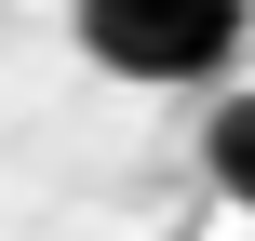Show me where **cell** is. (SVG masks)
I'll use <instances>...</instances> for the list:
<instances>
[{"mask_svg":"<svg viewBox=\"0 0 255 241\" xmlns=\"http://www.w3.org/2000/svg\"><path fill=\"white\" fill-rule=\"evenodd\" d=\"M67 13H81V54L121 80H215L255 27V0H67Z\"/></svg>","mask_w":255,"mask_h":241,"instance_id":"cell-1","label":"cell"},{"mask_svg":"<svg viewBox=\"0 0 255 241\" xmlns=\"http://www.w3.org/2000/svg\"><path fill=\"white\" fill-rule=\"evenodd\" d=\"M202 174L255 215V94H215V121H202Z\"/></svg>","mask_w":255,"mask_h":241,"instance_id":"cell-2","label":"cell"}]
</instances>
